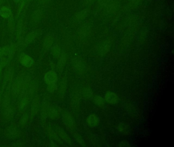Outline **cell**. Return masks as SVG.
<instances>
[{"mask_svg":"<svg viewBox=\"0 0 174 147\" xmlns=\"http://www.w3.org/2000/svg\"><path fill=\"white\" fill-rule=\"evenodd\" d=\"M76 139H77V141L79 142L80 143H81L82 141V138L81 135L79 134H77V133H76Z\"/></svg>","mask_w":174,"mask_h":147,"instance_id":"cell-9","label":"cell"},{"mask_svg":"<svg viewBox=\"0 0 174 147\" xmlns=\"http://www.w3.org/2000/svg\"><path fill=\"white\" fill-rule=\"evenodd\" d=\"M11 13L10 9L6 7H3L0 10V14L2 17L5 18L9 17L10 15H11Z\"/></svg>","mask_w":174,"mask_h":147,"instance_id":"cell-7","label":"cell"},{"mask_svg":"<svg viewBox=\"0 0 174 147\" xmlns=\"http://www.w3.org/2000/svg\"><path fill=\"white\" fill-rule=\"evenodd\" d=\"M56 88V85L55 83H51L48 84L47 90L50 92H53Z\"/></svg>","mask_w":174,"mask_h":147,"instance_id":"cell-8","label":"cell"},{"mask_svg":"<svg viewBox=\"0 0 174 147\" xmlns=\"http://www.w3.org/2000/svg\"><path fill=\"white\" fill-rule=\"evenodd\" d=\"M86 122L90 127L95 128L100 124V119L95 114H91L87 117Z\"/></svg>","mask_w":174,"mask_h":147,"instance_id":"cell-2","label":"cell"},{"mask_svg":"<svg viewBox=\"0 0 174 147\" xmlns=\"http://www.w3.org/2000/svg\"><path fill=\"white\" fill-rule=\"evenodd\" d=\"M118 97L112 92H108L105 94V100L110 104H114L118 102Z\"/></svg>","mask_w":174,"mask_h":147,"instance_id":"cell-3","label":"cell"},{"mask_svg":"<svg viewBox=\"0 0 174 147\" xmlns=\"http://www.w3.org/2000/svg\"><path fill=\"white\" fill-rule=\"evenodd\" d=\"M2 55H3V54L2 49L0 48V57L2 56Z\"/></svg>","mask_w":174,"mask_h":147,"instance_id":"cell-11","label":"cell"},{"mask_svg":"<svg viewBox=\"0 0 174 147\" xmlns=\"http://www.w3.org/2000/svg\"><path fill=\"white\" fill-rule=\"evenodd\" d=\"M19 61L23 66L26 67H29L33 63L32 59L30 56L25 54H22L19 57Z\"/></svg>","mask_w":174,"mask_h":147,"instance_id":"cell-4","label":"cell"},{"mask_svg":"<svg viewBox=\"0 0 174 147\" xmlns=\"http://www.w3.org/2000/svg\"><path fill=\"white\" fill-rule=\"evenodd\" d=\"M7 62V60L5 58H3L2 59V61L1 62V66H5V65L6 64Z\"/></svg>","mask_w":174,"mask_h":147,"instance_id":"cell-10","label":"cell"},{"mask_svg":"<svg viewBox=\"0 0 174 147\" xmlns=\"http://www.w3.org/2000/svg\"><path fill=\"white\" fill-rule=\"evenodd\" d=\"M15 1H19V0H15Z\"/></svg>","mask_w":174,"mask_h":147,"instance_id":"cell-12","label":"cell"},{"mask_svg":"<svg viewBox=\"0 0 174 147\" xmlns=\"http://www.w3.org/2000/svg\"><path fill=\"white\" fill-rule=\"evenodd\" d=\"M63 120L65 124L71 129H73L75 128V122L71 115L69 113H67L63 115Z\"/></svg>","mask_w":174,"mask_h":147,"instance_id":"cell-5","label":"cell"},{"mask_svg":"<svg viewBox=\"0 0 174 147\" xmlns=\"http://www.w3.org/2000/svg\"><path fill=\"white\" fill-rule=\"evenodd\" d=\"M58 79L57 75L55 72L53 70H50L47 72L44 77V80L47 84L51 83H55Z\"/></svg>","mask_w":174,"mask_h":147,"instance_id":"cell-1","label":"cell"},{"mask_svg":"<svg viewBox=\"0 0 174 147\" xmlns=\"http://www.w3.org/2000/svg\"><path fill=\"white\" fill-rule=\"evenodd\" d=\"M94 102L96 106L100 108H102L105 105V101L101 96H95L94 99Z\"/></svg>","mask_w":174,"mask_h":147,"instance_id":"cell-6","label":"cell"}]
</instances>
